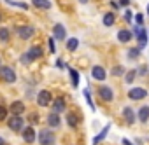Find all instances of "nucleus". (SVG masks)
Masks as SVG:
<instances>
[{
  "label": "nucleus",
  "mask_w": 149,
  "mask_h": 145,
  "mask_svg": "<svg viewBox=\"0 0 149 145\" xmlns=\"http://www.w3.org/2000/svg\"><path fill=\"white\" fill-rule=\"evenodd\" d=\"M132 18H133V16H132V12H130V11H126V12H125V19L130 23V21H132Z\"/></svg>",
  "instance_id": "72a5a7b5"
},
{
  "label": "nucleus",
  "mask_w": 149,
  "mask_h": 145,
  "mask_svg": "<svg viewBox=\"0 0 149 145\" xmlns=\"http://www.w3.org/2000/svg\"><path fill=\"white\" fill-rule=\"evenodd\" d=\"M79 2H81V4H86V2H88V0H79Z\"/></svg>",
  "instance_id": "58836bf2"
},
{
  "label": "nucleus",
  "mask_w": 149,
  "mask_h": 145,
  "mask_svg": "<svg viewBox=\"0 0 149 145\" xmlns=\"http://www.w3.org/2000/svg\"><path fill=\"white\" fill-rule=\"evenodd\" d=\"M137 115H139V121H140V122H147V121H149V105L140 107Z\"/></svg>",
  "instance_id": "ddd939ff"
},
{
  "label": "nucleus",
  "mask_w": 149,
  "mask_h": 145,
  "mask_svg": "<svg viewBox=\"0 0 149 145\" xmlns=\"http://www.w3.org/2000/svg\"><path fill=\"white\" fill-rule=\"evenodd\" d=\"M63 110H65V100H63V98H56L54 103H53V112L60 114V112H63Z\"/></svg>",
  "instance_id": "f3484780"
},
{
  "label": "nucleus",
  "mask_w": 149,
  "mask_h": 145,
  "mask_svg": "<svg viewBox=\"0 0 149 145\" xmlns=\"http://www.w3.org/2000/svg\"><path fill=\"white\" fill-rule=\"evenodd\" d=\"M23 126H25V121H23L21 115H13V117L9 119V128H11L13 131H21Z\"/></svg>",
  "instance_id": "423d86ee"
},
{
  "label": "nucleus",
  "mask_w": 149,
  "mask_h": 145,
  "mask_svg": "<svg viewBox=\"0 0 149 145\" xmlns=\"http://www.w3.org/2000/svg\"><path fill=\"white\" fill-rule=\"evenodd\" d=\"M135 75H137V70H130L128 74L125 75V81H126V82H133V81H135Z\"/></svg>",
  "instance_id": "bb28decb"
},
{
  "label": "nucleus",
  "mask_w": 149,
  "mask_h": 145,
  "mask_svg": "<svg viewBox=\"0 0 149 145\" xmlns=\"http://www.w3.org/2000/svg\"><path fill=\"white\" fill-rule=\"evenodd\" d=\"M123 117L126 119L128 124H133V122H135V114H133V110H132L130 107H125V110H123Z\"/></svg>",
  "instance_id": "a211bd4d"
},
{
  "label": "nucleus",
  "mask_w": 149,
  "mask_h": 145,
  "mask_svg": "<svg viewBox=\"0 0 149 145\" xmlns=\"http://www.w3.org/2000/svg\"><path fill=\"white\" fill-rule=\"evenodd\" d=\"M4 143H6V142H4V138H2V136H0V145H4Z\"/></svg>",
  "instance_id": "4c0bfd02"
},
{
  "label": "nucleus",
  "mask_w": 149,
  "mask_h": 145,
  "mask_svg": "<svg viewBox=\"0 0 149 145\" xmlns=\"http://www.w3.org/2000/svg\"><path fill=\"white\" fill-rule=\"evenodd\" d=\"M0 65H2V59H0Z\"/></svg>",
  "instance_id": "a19ab883"
},
{
  "label": "nucleus",
  "mask_w": 149,
  "mask_h": 145,
  "mask_svg": "<svg viewBox=\"0 0 149 145\" xmlns=\"http://www.w3.org/2000/svg\"><path fill=\"white\" fill-rule=\"evenodd\" d=\"M7 2H9L11 6H16V7H21V9H28V4H25V2H14V0H7Z\"/></svg>",
  "instance_id": "cd10ccee"
},
{
  "label": "nucleus",
  "mask_w": 149,
  "mask_h": 145,
  "mask_svg": "<svg viewBox=\"0 0 149 145\" xmlns=\"http://www.w3.org/2000/svg\"><path fill=\"white\" fill-rule=\"evenodd\" d=\"M0 40H2V42L9 40V30L7 28H0Z\"/></svg>",
  "instance_id": "393cba45"
},
{
  "label": "nucleus",
  "mask_w": 149,
  "mask_h": 145,
  "mask_svg": "<svg viewBox=\"0 0 149 145\" xmlns=\"http://www.w3.org/2000/svg\"><path fill=\"white\" fill-rule=\"evenodd\" d=\"M147 14H149V4H147Z\"/></svg>",
  "instance_id": "ea45409f"
},
{
  "label": "nucleus",
  "mask_w": 149,
  "mask_h": 145,
  "mask_svg": "<svg viewBox=\"0 0 149 145\" xmlns=\"http://www.w3.org/2000/svg\"><path fill=\"white\" fill-rule=\"evenodd\" d=\"M128 2H130V0H119V4H121V6H128Z\"/></svg>",
  "instance_id": "c9c22d12"
},
{
  "label": "nucleus",
  "mask_w": 149,
  "mask_h": 145,
  "mask_svg": "<svg viewBox=\"0 0 149 145\" xmlns=\"http://www.w3.org/2000/svg\"><path fill=\"white\" fill-rule=\"evenodd\" d=\"M0 79H4L6 82H14L16 81V72L11 66H0Z\"/></svg>",
  "instance_id": "7ed1b4c3"
},
{
  "label": "nucleus",
  "mask_w": 149,
  "mask_h": 145,
  "mask_svg": "<svg viewBox=\"0 0 149 145\" xmlns=\"http://www.w3.org/2000/svg\"><path fill=\"white\" fill-rule=\"evenodd\" d=\"M32 4L39 9H51V2L49 0H32Z\"/></svg>",
  "instance_id": "aec40b11"
},
{
  "label": "nucleus",
  "mask_w": 149,
  "mask_h": 145,
  "mask_svg": "<svg viewBox=\"0 0 149 145\" xmlns=\"http://www.w3.org/2000/svg\"><path fill=\"white\" fill-rule=\"evenodd\" d=\"M67 121H68V126H70V128H76V126H77V117L74 115V114H68V115H67Z\"/></svg>",
  "instance_id": "b1692460"
},
{
  "label": "nucleus",
  "mask_w": 149,
  "mask_h": 145,
  "mask_svg": "<svg viewBox=\"0 0 149 145\" xmlns=\"http://www.w3.org/2000/svg\"><path fill=\"white\" fill-rule=\"evenodd\" d=\"M11 112H13L14 115H21V114L25 112V103H23V102H14V103L11 105Z\"/></svg>",
  "instance_id": "4468645a"
},
{
  "label": "nucleus",
  "mask_w": 149,
  "mask_h": 145,
  "mask_svg": "<svg viewBox=\"0 0 149 145\" xmlns=\"http://www.w3.org/2000/svg\"><path fill=\"white\" fill-rule=\"evenodd\" d=\"M133 33L137 35L139 46H140V47H146V44H147V32L142 28V25H137V28L133 30Z\"/></svg>",
  "instance_id": "20e7f679"
},
{
  "label": "nucleus",
  "mask_w": 149,
  "mask_h": 145,
  "mask_svg": "<svg viewBox=\"0 0 149 145\" xmlns=\"http://www.w3.org/2000/svg\"><path fill=\"white\" fill-rule=\"evenodd\" d=\"M91 75H93V79H97V81H105V77H107L105 70H104L102 66H93Z\"/></svg>",
  "instance_id": "9b49d317"
},
{
  "label": "nucleus",
  "mask_w": 149,
  "mask_h": 145,
  "mask_svg": "<svg viewBox=\"0 0 149 145\" xmlns=\"http://www.w3.org/2000/svg\"><path fill=\"white\" fill-rule=\"evenodd\" d=\"M6 117H7V108L0 107V121H6Z\"/></svg>",
  "instance_id": "c756f323"
},
{
  "label": "nucleus",
  "mask_w": 149,
  "mask_h": 145,
  "mask_svg": "<svg viewBox=\"0 0 149 145\" xmlns=\"http://www.w3.org/2000/svg\"><path fill=\"white\" fill-rule=\"evenodd\" d=\"M16 33H18V37H19V39L28 40V39L35 33V30H33L32 26H16Z\"/></svg>",
  "instance_id": "39448f33"
},
{
  "label": "nucleus",
  "mask_w": 149,
  "mask_h": 145,
  "mask_svg": "<svg viewBox=\"0 0 149 145\" xmlns=\"http://www.w3.org/2000/svg\"><path fill=\"white\" fill-rule=\"evenodd\" d=\"M54 133L53 131H49V129H42L40 133H39V143L40 145H53L54 143Z\"/></svg>",
  "instance_id": "f03ea898"
},
{
  "label": "nucleus",
  "mask_w": 149,
  "mask_h": 145,
  "mask_svg": "<svg viewBox=\"0 0 149 145\" xmlns=\"http://www.w3.org/2000/svg\"><path fill=\"white\" fill-rule=\"evenodd\" d=\"M98 95H100V98H102V100H105V102H112V98H114L112 89H111V88H107V86H102V88L98 89Z\"/></svg>",
  "instance_id": "1a4fd4ad"
},
{
  "label": "nucleus",
  "mask_w": 149,
  "mask_h": 145,
  "mask_svg": "<svg viewBox=\"0 0 149 145\" xmlns=\"http://www.w3.org/2000/svg\"><path fill=\"white\" fill-rule=\"evenodd\" d=\"M109 129H111V126H109V124H107V126H105V128H104V129H102V131H100V135H97V136H95V138H93V145H97V143H98V142H102V140H104V138H105V135H107V133H109Z\"/></svg>",
  "instance_id": "412c9836"
},
{
  "label": "nucleus",
  "mask_w": 149,
  "mask_h": 145,
  "mask_svg": "<svg viewBox=\"0 0 149 145\" xmlns=\"http://www.w3.org/2000/svg\"><path fill=\"white\" fill-rule=\"evenodd\" d=\"M42 54H44V51H42L40 47H37V46H35V47H30V49L26 51V54H25L21 59H23L25 63H28V61H35V59H39Z\"/></svg>",
  "instance_id": "f257e3e1"
},
{
  "label": "nucleus",
  "mask_w": 149,
  "mask_h": 145,
  "mask_svg": "<svg viewBox=\"0 0 149 145\" xmlns=\"http://www.w3.org/2000/svg\"><path fill=\"white\" fill-rule=\"evenodd\" d=\"M132 35H133V32H130V30H119V33H118V40L119 42H128L130 39H132Z\"/></svg>",
  "instance_id": "dca6fc26"
},
{
  "label": "nucleus",
  "mask_w": 149,
  "mask_h": 145,
  "mask_svg": "<svg viewBox=\"0 0 149 145\" xmlns=\"http://www.w3.org/2000/svg\"><path fill=\"white\" fill-rule=\"evenodd\" d=\"M135 23L137 25H142L144 23V16L142 14H135Z\"/></svg>",
  "instance_id": "2f4dec72"
},
{
  "label": "nucleus",
  "mask_w": 149,
  "mask_h": 145,
  "mask_svg": "<svg viewBox=\"0 0 149 145\" xmlns=\"http://www.w3.org/2000/svg\"><path fill=\"white\" fill-rule=\"evenodd\" d=\"M146 96H147V91L144 88H133L128 91V98H132V100H142Z\"/></svg>",
  "instance_id": "6e6552de"
},
{
  "label": "nucleus",
  "mask_w": 149,
  "mask_h": 145,
  "mask_svg": "<svg viewBox=\"0 0 149 145\" xmlns=\"http://www.w3.org/2000/svg\"><path fill=\"white\" fill-rule=\"evenodd\" d=\"M23 140H25V142H28V143H32V142L35 140V131H33V128H32V126L23 129Z\"/></svg>",
  "instance_id": "2eb2a0df"
},
{
  "label": "nucleus",
  "mask_w": 149,
  "mask_h": 145,
  "mask_svg": "<svg viewBox=\"0 0 149 145\" xmlns=\"http://www.w3.org/2000/svg\"><path fill=\"white\" fill-rule=\"evenodd\" d=\"M123 74V66H116L112 68V75H121Z\"/></svg>",
  "instance_id": "7c9ffc66"
},
{
  "label": "nucleus",
  "mask_w": 149,
  "mask_h": 145,
  "mask_svg": "<svg viewBox=\"0 0 149 145\" xmlns=\"http://www.w3.org/2000/svg\"><path fill=\"white\" fill-rule=\"evenodd\" d=\"M56 49H54V40L53 39H49V52H54Z\"/></svg>",
  "instance_id": "473e14b6"
},
{
  "label": "nucleus",
  "mask_w": 149,
  "mask_h": 145,
  "mask_svg": "<svg viewBox=\"0 0 149 145\" xmlns=\"http://www.w3.org/2000/svg\"><path fill=\"white\" fill-rule=\"evenodd\" d=\"M77 46H79V40H77V39H70V40H67V49H68V51H76Z\"/></svg>",
  "instance_id": "4be33fe9"
},
{
  "label": "nucleus",
  "mask_w": 149,
  "mask_h": 145,
  "mask_svg": "<svg viewBox=\"0 0 149 145\" xmlns=\"http://www.w3.org/2000/svg\"><path fill=\"white\" fill-rule=\"evenodd\" d=\"M53 33H54V39H58V40H65V37H67L65 26H63V25H60V23L53 26Z\"/></svg>",
  "instance_id": "9d476101"
},
{
  "label": "nucleus",
  "mask_w": 149,
  "mask_h": 145,
  "mask_svg": "<svg viewBox=\"0 0 149 145\" xmlns=\"http://www.w3.org/2000/svg\"><path fill=\"white\" fill-rule=\"evenodd\" d=\"M68 74H70V81H72V86H74V88H77V86H79V74H77V70H74V68H68Z\"/></svg>",
  "instance_id": "6ab92c4d"
},
{
  "label": "nucleus",
  "mask_w": 149,
  "mask_h": 145,
  "mask_svg": "<svg viewBox=\"0 0 149 145\" xmlns=\"http://www.w3.org/2000/svg\"><path fill=\"white\" fill-rule=\"evenodd\" d=\"M83 93H84V98H86V102H88L90 108H91V110H95V103H93V100H91V96H90V91H88V89H84Z\"/></svg>",
  "instance_id": "a878e982"
},
{
  "label": "nucleus",
  "mask_w": 149,
  "mask_h": 145,
  "mask_svg": "<svg viewBox=\"0 0 149 145\" xmlns=\"http://www.w3.org/2000/svg\"><path fill=\"white\" fill-rule=\"evenodd\" d=\"M60 122H61V119H60V114H56V112H51V114L47 115V124H49L51 128H56V126H60Z\"/></svg>",
  "instance_id": "f8f14e48"
},
{
  "label": "nucleus",
  "mask_w": 149,
  "mask_h": 145,
  "mask_svg": "<svg viewBox=\"0 0 149 145\" xmlns=\"http://www.w3.org/2000/svg\"><path fill=\"white\" fill-rule=\"evenodd\" d=\"M104 25H105V26H112V25H114V14H112V12H107V14L104 16Z\"/></svg>",
  "instance_id": "5701e85b"
},
{
  "label": "nucleus",
  "mask_w": 149,
  "mask_h": 145,
  "mask_svg": "<svg viewBox=\"0 0 149 145\" xmlns=\"http://www.w3.org/2000/svg\"><path fill=\"white\" fill-rule=\"evenodd\" d=\"M140 54V49L139 47H133V49H130V52H128V58H137Z\"/></svg>",
  "instance_id": "c85d7f7f"
},
{
  "label": "nucleus",
  "mask_w": 149,
  "mask_h": 145,
  "mask_svg": "<svg viewBox=\"0 0 149 145\" xmlns=\"http://www.w3.org/2000/svg\"><path fill=\"white\" fill-rule=\"evenodd\" d=\"M123 145H133V143H132V142H128V140L125 138V140H123Z\"/></svg>",
  "instance_id": "e433bc0d"
},
{
  "label": "nucleus",
  "mask_w": 149,
  "mask_h": 145,
  "mask_svg": "<svg viewBox=\"0 0 149 145\" xmlns=\"http://www.w3.org/2000/svg\"><path fill=\"white\" fill-rule=\"evenodd\" d=\"M56 66H60V68H63V66H65V65H63V63H61V59H58V61H56Z\"/></svg>",
  "instance_id": "f704fd0d"
},
{
  "label": "nucleus",
  "mask_w": 149,
  "mask_h": 145,
  "mask_svg": "<svg viewBox=\"0 0 149 145\" xmlns=\"http://www.w3.org/2000/svg\"><path fill=\"white\" fill-rule=\"evenodd\" d=\"M49 102H51V93L46 91V89L39 91V95H37V103H39V107H47Z\"/></svg>",
  "instance_id": "0eeeda50"
}]
</instances>
